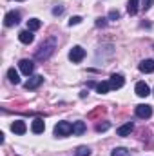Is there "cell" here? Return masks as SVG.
<instances>
[{"label":"cell","mask_w":154,"mask_h":156,"mask_svg":"<svg viewBox=\"0 0 154 156\" xmlns=\"http://www.w3.org/2000/svg\"><path fill=\"white\" fill-rule=\"evenodd\" d=\"M7 78H9V82H11V83H15V85H16V83H20V78H18V73L15 71V67H11V69L7 71Z\"/></svg>","instance_id":"cell-17"},{"label":"cell","mask_w":154,"mask_h":156,"mask_svg":"<svg viewBox=\"0 0 154 156\" xmlns=\"http://www.w3.org/2000/svg\"><path fill=\"white\" fill-rule=\"evenodd\" d=\"M73 133V125L69 122H58L54 125V134L56 136H69Z\"/></svg>","instance_id":"cell-2"},{"label":"cell","mask_w":154,"mask_h":156,"mask_svg":"<svg viewBox=\"0 0 154 156\" xmlns=\"http://www.w3.org/2000/svg\"><path fill=\"white\" fill-rule=\"evenodd\" d=\"M42 82H44V76H42V75H35V76H31L26 82V89H27V91H33V89L38 87Z\"/></svg>","instance_id":"cell-7"},{"label":"cell","mask_w":154,"mask_h":156,"mask_svg":"<svg viewBox=\"0 0 154 156\" xmlns=\"http://www.w3.org/2000/svg\"><path fill=\"white\" fill-rule=\"evenodd\" d=\"M105 111H107V109H105V107H96V109H94V111H91V113H89V115H87V118H91V120H94V118L102 116V115H103V113H105Z\"/></svg>","instance_id":"cell-19"},{"label":"cell","mask_w":154,"mask_h":156,"mask_svg":"<svg viewBox=\"0 0 154 156\" xmlns=\"http://www.w3.org/2000/svg\"><path fill=\"white\" fill-rule=\"evenodd\" d=\"M132 131H134V123L132 122H127L125 125L118 127V136H129Z\"/></svg>","instance_id":"cell-13"},{"label":"cell","mask_w":154,"mask_h":156,"mask_svg":"<svg viewBox=\"0 0 154 156\" xmlns=\"http://www.w3.org/2000/svg\"><path fill=\"white\" fill-rule=\"evenodd\" d=\"M62 13H64V7H62V5H56V7L53 9V15H54V16H56V15H62Z\"/></svg>","instance_id":"cell-27"},{"label":"cell","mask_w":154,"mask_h":156,"mask_svg":"<svg viewBox=\"0 0 154 156\" xmlns=\"http://www.w3.org/2000/svg\"><path fill=\"white\" fill-rule=\"evenodd\" d=\"M80 22H82V16H73V18L69 20V26H76Z\"/></svg>","instance_id":"cell-26"},{"label":"cell","mask_w":154,"mask_h":156,"mask_svg":"<svg viewBox=\"0 0 154 156\" xmlns=\"http://www.w3.org/2000/svg\"><path fill=\"white\" fill-rule=\"evenodd\" d=\"M134 91H136V94H138V96H142V98H145V96H149V94H151V89H149V85H147L145 82H138V83H136V87H134Z\"/></svg>","instance_id":"cell-8"},{"label":"cell","mask_w":154,"mask_h":156,"mask_svg":"<svg viewBox=\"0 0 154 156\" xmlns=\"http://www.w3.org/2000/svg\"><path fill=\"white\" fill-rule=\"evenodd\" d=\"M54 47H56V38H49L45 40L42 45L38 47V51H37V55H35V58L40 60V62H44V60H47L53 53H54Z\"/></svg>","instance_id":"cell-1"},{"label":"cell","mask_w":154,"mask_h":156,"mask_svg":"<svg viewBox=\"0 0 154 156\" xmlns=\"http://www.w3.org/2000/svg\"><path fill=\"white\" fill-rule=\"evenodd\" d=\"M31 129H33V133H35V134L44 133V129H45V122H44L42 118H35V120H33V123H31Z\"/></svg>","instance_id":"cell-12"},{"label":"cell","mask_w":154,"mask_h":156,"mask_svg":"<svg viewBox=\"0 0 154 156\" xmlns=\"http://www.w3.org/2000/svg\"><path fill=\"white\" fill-rule=\"evenodd\" d=\"M83 56H85V51H83L80 45H75V47L69 51V60H71V62H75V64L82 62V60H83Z\"/></svg>","instance_id":"cell-4"},{"label":"cell","mask_w":154,"mask_h":156,"mask_svg":"<svg viewBox=\"0 0 154 156\" xmlns=\"http://www.w3.org/2000/svg\"><path fill=\"white\" fill-rule=\"evenodd\" d=\"M18 40H20L22 44H31V42L35 40V35H33V31L26 29V31H20V33H18Z\"/></svg>","instance_id":"cell-11"},{"label":"cell","mask_w":154,"mask_h":156,"mask_svg":"<svg viewBox=\"0 0 154 156\" xmlns=\"http://www.w3.org/2000/svg\"><path fill=\"white\" fill-rule=\"evenodd\" d=\"M127 11H129L131 15H136V13H138V0H129Z\"/></svg>","instance_id":"cell-22"},{"label":"cell","mask_w":154,"mask_h":156,"mask_svg":"<svg viewBox=\"0 0 154 156\" xmlns=\"http://www.w3.org/2000/svg\"><path fill=\"white\" fill-rule=\"evenodd\" d=\"M140 71L142 73H154V60H151V58L143 60L140 64Z\"/></svg>","instance_id":"cell-14"},{"label":"cell","mask_w":154,"mask_h":156,"mask_svg":"<svg viewBox=\"0 0 154 156\" xmlns=\"http://www.w3.org/2000/svg\"><path fill=\"white\" fill-rule=\"evenodd\" d=\"M20 71L26 75V76H31L33 75V71H35V64L31 62V60H27V58H24V60H20Z\"/></svg>","instance_id":"cell-6"},{"label":"cell","mask_w":154,"mask_h":156,"mask_svg":"<svg viewBox=\"0 0 154 156\" xmlns=\"http://www.w3.org/2000/svg\"><path fill=\"white\" fill-rule=\"evenodd\" d=\"M111 156H131V153H129L125 147H116V149H113Z\"/></svg>","instance_id":"cell-21"},{"label":"cell","mask_w":154,"mask_h":156,"mask_svg":"<svg viewBox=\"0 0 154 156\" xmlns=\"http://www.w3.org/2000/svg\"><path fill=\"white\" fill-rule=\"evenodd\" d=\"M20 22V13L18 11H9L5 16H4V26L5 27H13Z\"/></svg>","instance_id":"cell-3"},{"label":"cell","mask_w":154,"mask_h":156,"mask_svg":"<svg viewBox=\"0 0 154 156\" xmlns=\"http://www.w3.org/2000/svg\"><path fill=\"white\" fill-rule=\"evenodd\" d=\"M118 18H120V11H116V9L109 11V20H118Z\"/></svg>","instance_id":"cell-25"},{"label":"cell","mask_w":154,"mask_h":156,"mask_svg":"<svg viewBox=\"0 0 154 156\" xmlns=\"http://www.w3.org/2000/svg\"><path fill=\"white\" fill-rule=\"evenodd\" d=\"M109 83H111V89H121L123 83H125V80H123L121 75H113L111 80H109Z\"/></svg>","instance_id":"cell-10"},{"label":"cell","mask_w":154,"mask_h":156,"mask_svg":"<svg viewBox=\"0 0 154 156\" xmlns=\"http://www.w3.org/2000/svg\"><path fill=\"white\" fill-rule=\"evenodd\" d=\"M11 131H13L15 134H24V133L27 131V127H26V123H24L22 120H16V122L11 123Z\"/></svg>","instance_id":"cell-9"},{"label":"cell","mask_w":154,"mask_h":156,"mask_svg":"<svg viewBox=\"0 0 154 156\" xmlns=\"http://www.w3.org/2000/svg\"><path fill=\"white\" fill-rule=\"evenodd\" d=\"M152 4H154V0H142V9L143 11H149L152 7Z\"/></svg>","instance_id":"cell-24"},{"label":"cell","mask_w":154,"mask_h":156,"mask_svg":"<svg viewBox=\"0 0 154 156\" xmlns=\"http://www.w3.org/2000/svg\"><path fill=\"white\" fill-rule=\"evenodd\" d=\"M40 26H42V22H40L38 18L27 20V29H29V31H37V29H40Z\"/></svg>","instance_id":"cell-18"},{"label":"cell","mask_w":154,"mask_h":156,"mask_svg":"<svg viewBox=\"0 0 154 156\" xmlns=\"http://www.w3.org/2000/svg\"><path fill=\"white\" fill-rule=\"evenodd\" d=\"M75 156H91V149L87 145H80L76 149V153H75Z\"/></svg>","instance_id":"cell-20"},{"label":"cell","mask_w":154,"mask_h":156,"mask_svg":"<svg viewBox=\"0 0 154 156\" xmlns=\"http://www.w3.org/2000/svg\"><path fill=\"white\" fill-rule=\"evenodd\" d=\"M136 116L138 118H151L152 116V107L151 105H147V104H140V105H136Z\"/></svg>","instance_id":"cell-5"},{"label":"cell","mask_w":154,"mask_h":156,"mask_svg":"<svg viewBox=\"0 0 154 156\" xmlns=\"http://www.w3.org/2000/svg\"><path fill=\"white\" fill-rule=\"evenodd\" d=\"M105 20H107V18H98V20H96V26H98V27H103V26H105Z\"/></svg>","instance_id":"cell-28"},{"label":"cell","mask_w":154,"mask_h":156,"mask_svg":"<svg viewBox=\"0 0 154 156\" xmlns=\"http://www.w3.org/2000/svg\"><path fill=\"white\" fill-rule=\"evenodd\" d=\"M96 91H98L100 94H105V93L111 91V83H109V82H100V83L96 85Z\"/></svg>","instance_id":"cell-16"},{"label":"cell","mask_w":154,"mask_h":156,"mask_svg":"<svg viewBox=\"0 0 154 156\" xmlns=\"http://www.w3.org/2000/svg\"><path fill=\"white\" fill-rule=\"evenodd\" d=\"M109 127H111V123H109V122H103V123L100 122V123H96V131H98V133H103V131H107Z\"/></svg>","instance_id":"cell-23"},{"label":"cell","mask_w":154,"mask_h":156,"mask_svg":"<svg viewBox=\"0 0 154 156\" xmlns=\"http://www.w3.org/2000/svg\"><path fill=\"white\" fill-rule=\"evenodd\" d=\"M83 133H85V123H83V122H75V123H73V134L80 136V134H83Z\"/></svg>","instance_id":"cell-15"}]
</instances>
